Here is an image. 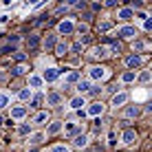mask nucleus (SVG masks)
Segmentation results:
<instances>
[{
	"mask_svg": "<svg viewBox=\"0 0 152 152\" xmlns=\"http://www.w3.org/2000/svg\"><path fill=\"white\" fill-rule=\"evenodd\" d=\"M108 75H110V69H106V66H91L88 69V80L91 82H102Z\"/></svg>",
	"mask_w": 152,
	"mask_h": 152,
	"instance_id": "nucleus-1",
	"label": "nucleus"
},
{
	"mask_svg": "<svg viewBox=\"0 0 152 152\" xmlns=\"http://www.w3.org/2000/svg\"><path fill=\"white\" fill-rule=\"evenodd\" d=\"M73 31H75V22H73V18H64L60 24H57V33H60V35H71Z\"/></svg>",
	"mask_w": 152,
	"mask_h": 152,
	"instance_id": "nucleus-2",
	"label": "nucleus"
},
{
	"mask_svg": "<svg viewBox=\"0 0 152 152\" xmlns=\"http://www.w3.org/2000/svg\"><path fill=\"white\" fill-rule=\"evenodd\" d=\"M62 130H64L66 137H77V134L82 132V124H77V121H69V124L62 126Z\"/></svg>",
	"mask_w": 152,
	"mask_h": 152,
	"instance_id": "nucleus-3",
	"label": "nucleus"
},
{
	"mask_svg": "<svg viewBox=\"0 0 152 152\" xmlns=\"http://www.w3.org/2000/svg\"><path fill=\"white\" fill-rule=\"evenodd\" d=\"M86 115H88V117H102V115H104V104L102 102H93L91 104V106H88L86 108Z\"/></svg>",
	"mask_w": 152,
	"mask_h": 152,
	"instance_id": "nucleus-4",
	"label": "nucleus"
},
{
	"mask_svg": "<svg viewBox=\"0 0 152 152\" xmlns=\"http://www.w3.org/2000/svg\"><path fill=\"white\" fill-rule=\"evenodd\" d=\"M60 69H55V66H49V69L44 71V75H42V82H55L57 77H60Z\"/></svg>",
	"mask_w": 152,
	"mask_h": 152,
	"instance_id": "nucleus-5",
	"label": "nucleus"
},
{
	"mask_svg": "<svg viewBox=\"0 0 152 152\" xmlns=\"http://www.w3.org/2000/svg\"><path fill=\"white\" fill-rule=\"evenodd\" d=\"M128 99H130L128 93H126V91H119V93H115V95H113V106H115V108H119V106H124Z\"/></svg>",
	"mask_w": 152,
	"mask_h": 152,
	"instance_id": "nucleus-6",
	"label": "nucleus"
},
{
	"mask_svg": "<svg viewBox=\"0 0 152 152\" xmlns=\"http://www.w3.org/2000/svg\"><path fill=\"white\" fill-rule=\"evenodd\" d=\"M108 55V49L106 46H93L91 51H88V57H93V60H102V57Z\"/></svg>",
	"mask_w": 152,
	"mask_h": 152,
	"instance_id": "nucleus-7",
	"label": "nucleus"
},
{
	"mask_svg": "<svg viewBox=\"0 0 152 152\" xmlns=\"http://www.w3.org/2000/svg\"><path fill=\"white\" fill-rule=\"evenodd\" d=\"M141 64H143V57H141V55H137V53L126 57V66H128L130 71H132V69H137V66H141Z\"/></svg>",
	"mask_w": 152,
	"mask_h": 152,
	"instance_id": "nucleus-8",
	"label": "nucleus"
},
{
	"mask_svg": "<svg viewBox=\"0 0 152 152\" xmlns=\"http://www.w3.org/2000/svg\"><path fill=\"white\" fill-rule=\"evenodd\" d=\"M91 91H93V82L91 80H80L77 82V93H80L82 97L86 95V93H91Z\"/></svg>",
	"mask_w": 152,
	"mask_h": 152,
	"instance_id": "nucleus-9",
	"label": "nucleus"
},
{
	"mask_svg": "<svg viewBox=\"0 0 152 152\" xmlns=\"http://www.w3.org/2000/svg\"><path fill=\"white\" fill-rule=\"evenodd\" d=\"M119 35H121L124 40H130V38H134V35H137V29L130 27V24H124V27L119 29Z\"/></svg>",
	"mask_w": 152,
	"mask_h": 152,
	"instance_id": "nucleus-10",
	"label": "nucleus"
},
{
	"mask_svg": "<svg viewBox=\"0 0 152 152\" xmlns=\"http://www.w3.org/2000/svg\"><path fill=\"white\" fill-rule=\"evenodd\" d=\"M44 86V82H42V75H29V86L27 88H31V91H35V88H42Z\"/></svg>",
	"mask_w": 152,
	"mask_h": 152,
	"instance_id": "nucleus-11",
	"label": "nucleus"
},
{
	"mask_svg": "<svg viewBox=\"0 0 152 152\" xmlns=\"http://www.w3.org/2000/svg\"><path fill=\"white\" fill-rule=\"evenodd\" d=\"M82 106H86V99H84L82 95H75V97L69 102V108H71V110H80Z\"/></svg>",
	"mask_w": 152,
	"mask_h": 152,
	"instance_id": "nucleus-12",
	"label": "nucleus"
},
{
	"mask_svg": "<svg viewBox=\"0 0 152 152\" xmlns=\"http://www.w3.org/2000/svg\"><path fill=\"white\" fill-rule=\"evenodd\" d=\"M134 141H137V132H134V130H124V134H121V143L130 145V143H134Z\"/></svg>",
	"mask_w": 152,
	"mask_h": 152,
	"instance_id": "nucleus-13",
	"label": "nucleus"
},
{
	"mask_svg": "<svg viewBox=\"0 0 152 152\" xmlns=\"http://www.w3.org/2000/svg\"><path fill=\"white\" fill-rule=\"evenodd\" d=\"M117 18L121 20V22H128L130 18H134V11H132V9H130V7H124V9H119Z\"/></svg>",
	"mask_w": 152,
	"mask_h": 152,
	"instance_id": "nucleus-14",
	"label": "nucleus"
},
{
	"mask_svg": "<svg viewBox=\"0 0 152 152\" xmlns=\"http://www.w3.org/2000/svg\"><path fill=\"white\" fill-rule=\"evenodd\" d=\"M55 44H57L55 33H46V38L42 40V46H44V49H55Z\"/></svg>",
	"mask_w": 152,
	"mask_h": 152,
	"instance_id": "nucleus-15",
	"label": "nucleus"
},
{
	"mask_svg": "<svg viewBox=\"0 0 152 152\" xmlns=\"http://www.w3.org/2000/svg\"><path fill=\"white\" fill-rule=\"evenodd\" d=\"M44 139H46L44 132H31V134H29V143H31V145H38V143H42Z\"/></svg>",
	"mask_w": 152,
	"mask_h": 152,
	"instance_id": "nucleus-16",
	"label": "nucleus"
},
{
	"mask_svg": "<svg viewBox=\"0 0 152 152\" xmlns=\"http://www.w3.org/2000/svg\"><path fill=\"white\" fill-rule=\"evenodd\" d=\"M24 115H27V108L24 106H13L11 108V119H24Z\"/></svg>",
	"mask_w": 152,
	"mask_h": 152,
	"instance_id": "nucleus-17",
	"label": "nucleus"
},
{
	"mask_svg": "<svg viewBox=\"0 0 152 152\" xmlns=\"http://www.w3.org/2000/svg\"><path fill=\"white\" fill-rule=\"evenodd\" d=\"M62 126H64L62 121H51V124H49V128H46V132H44V134H57V132H62Z\"/></svg>",
	"mask_w": 152,
	"mask_h": 152,
	"instance_id": "nucleus-18",
	"label": "nucleus"
},
{
	"mask_svg": "<svg viewBox=\"0 0 152 152\" xmlns=\"http://www.w3.org/2000/svg\"><path fill=\"white\" fill-rule=\"evenodd\" d=\"M46 104H49V106H60L62 104V95L60 93H51V95L46 97Z\"/></svg>",
	"mask_w": 152,
	"mask_h": 152,
	"instance_id": "nucleus-19",
	"label": "nucleus"
},
{
	"mask_svg": "<svg viewBox=\"0 0 152 152\" xmlns=\"http://www.w3.org/2000/svg\"><path fill=\"white\" fill-rule=\"evenodd\" d=\"M73 143H75V148H86L88 145V134H77Z\"/></svg>",
	"mask_w": 152,
	"mask_h": 152,
	"instance_id": "nucleus-20",
	"label": "nucleus"
},
{
	"mask_svg": "<svg viewBox=\"0 0 152 152\" xmlns=\"http://www.w3.org/2000/svg\"><path fill=\"white\" fill-rule=\"evenodd\" d=\"M31 97H33V91H31V88H22V91L18 93L20 102H31Z\"/></svg>",
	"mask_w": 152,
	"mask_h": 152,
	"instance_id": "nucleus-21",
	"label": "nucleus"
},
{
	"mask_svg": "<svg viewBox=\"0 0 152 152\" xmlns=\"http://www.w3.org/2000/svg\"><path fill=\"white\" fill-rule=\"evenodd\" d=\"M134 80H137V73H134V71L121 73V84H130V82H134Z\"/></svg>",
	"mask_w": 152,
	"mask_h": 152,
	"instance_id": "nucleus-22",
	"label": "nucleus"
},
{
	"mask_svg": "<svg viewBox=\"0 0 152 152\" xmlns=\"http://www.w3.org/2000/svg\"><path fill=\"white\" fill-rule=\"evenodd\" d=\"M66 53H69V44H66V42H57V44H55V55H66Z\"/></svg>",
	"mask_w": 152,
	"mask_h": 152,
	"instance_id": "nucleus-23",
	"label": "nucleus"
},
{
	"mask_svg": "<svg viewBox=\"0 0 152 152\" xmlns=\"http://www.w3.org/2000/svg\"><path fill=\"white\" fill-rule=\"evenodd\" d=\"M124 115H126L128 119H132V117H139V106H137V104H134V106H128Z\"/></svg>",
	"mask_w": 152,
	"mask_h": 152,
	"instance_id": "nucleus-24",
	"label": "nucleus"
},
{
	"mask_svg": "<svg viewBox=\"0 0 152 152\" xmlns=\"http://www.w3.org/2000/svg\"><path fill=\"white\" fill-rule=\"evenodd\" d=\"M46 121H49V113H38V115L33 117V124H35V126H40V124H46Z\"/></svg>",
	"mask_w": 152,
	"mask_h": 152,
	"instance_id": "nucleus-25",
	"label": "nucleus"
},
{
	"mask_svg": "<svg viewBox=\"0 0 152 152\" xmlns=\"http://www.w3.org/2000/svg\"><path fill=\"white\" fill-rule=\"evenodd\" d=\"M27 46H29V49H38V46H40V38H38V35H29Z\"/></svg>",
	"mask_w": 152,
	"mask_h": 152,
	"instance_id": "nucleus-26",
	"label": "nucleus"
},
{
	"mask_svg": "<svg viewBox=\"0 0 152 152\" xmlns=\"http://www.w3.org/2000/svg\"><path fill=\"white\" fill-rule=\"evenodd\" d=\"M49 152H71V148H69V145H64V143H55V145H51Z\"/></svg>",
	"mask_w": 152,
	"mask_h": 152,
	"instance_id": "nucleus-27",
	"label": "nucleus"
},
{
	"mask_svg": "<svg viewBox=\"0 0 152 152\" xmlns=\"http://www.w3.org/2000/svg\"><path fill=\"white\" fill-rule=\"evenodd\" d=\"M66 82H69V84L80 82V73H77V71H69V73H66Z\"/></svg>",
	"mask_w": 152,
	"mask_h": 152,
	"instance_id": "nucleus-28",
	"label": "nucleus"
},
{
	"mask_svg": "<svg viewBox=\"0 0 152 152\" xmlns=\"http://www.w3.org/2000/svg\"><path fill=\"white\" fill-rule=\"evenodd\" d=\"M150 77H152V73H150V71H143V73H139V75H137V80H139L141 84H148Z\"/></svg>",
	"mask_w": 152,
	"mask_h": 152,
	"instance_id": "nucleus-29",
	"label": "nucleus"
},
{
	"mask_svg": "<svg viewBox=\"0 0 152 152\" xmlns=\"http://www.w3.org/2000/svg\"><path fill=\"white\" fill-rule=\"evenodd\" d=\"M18 134H31V126L29 124H22V126H18Z\"/></svg>",
	"mask_w": 152,
	"mask_h": 152,
	"instance_id": "nucleus-30",
	"label": "nucleus"
},
{
	"mask_svg": "<svg viewBox=\"0 0 152 152\" xmlns=\"http://www.w3.org/2000/svg\"><path fill=\"white\" fill-rule=\"evenodd\" d=\"M132 49H134V51H145V49H148V44H145V42H141V40H134Z\"/></svg>",
	"mask_w": 152,
	"mask_h": 152,
	"instance_id": "nucleus-31",
	"label": "nucleus"
},
{
	"mask_svg": "<svg viewBox=\"0 0 152 152\" xmlns=\"http://www.w3.org/2000/svg\"><path fill=\"white\" fill-rule=\"evenodd\" d=\"M27 71H29V69H27V64H18V66L13 69V75H24Z\"/></svg>",
	"mask_w": 152,
	"mask_h": 152,
	"instance_id": "nucleus-32",
	"label": "nucleus"
},
{
	"mask_svg": "<svg viewBox=\"0 0 152 152\" xmlns=\"http://www.w3.org/2000/svg\"><path fill=\"white\" fill-rule=\"evenodd\" d=\"M7 104H9V95L0 93V110H2V108H7Z\"/></svg>",
	"mask_w": 152,
	"mask_h": 152,
	"instance_id": "nucleus-33",
	"label": "nucleus"
},
{
	"mask_svg": "<svg viewBox=\"0 0 152 152\" xmlns=\"http://www.w3.org/2000/svg\"><path fill=\"white\" fill-rule=\"evenodd\" d=\"M110 27H113L110 20H104V22H99V31H110Z\"/></svg>",
	"mask_w": 152,
	"mask_h": 152,
	"instance_id": "nucleus-34",
	"label": "nucleus"
},
{
	"mask_svg": "<svg viewBox=\"0 0 152 152\" xmlns=\"http://www.w3.org/2000/svg\"><path fill=\"white\" fill-rule=\"evenodd\" d=\"M150 29H152V20L145 18V20H143V31H150Z\"/></svg>",
	"mask_w": 152,
	"mask_h": 152,
	"instance_id": "nucleus-35",
	"label": "nucleus"
},
{
	"mask_svg": "<svg viewBox=\"0 0 152 152\" xmlns=\"http://www.w3.org/2000/svg\"><path fill=\"white\" fill-rule=\"evenodd\" d=\"M115 139H117V134H115V132H108V143H110V145H115V143H117Z\"/></svg>",
	"mask_w": 152,
	"mask_h": 152,
	"instance_id": "nucleus-36",
	"label": "nucleus"
},
{
	"mask_svg": "<svg viewBox=\"0 0 152 152\" xmlns=\"http://www.w3.org/2000/svg\"><path fill=\"white\" fill-rule=\"evenodd\" d=\"M31 102H33V106H38V104H42V95H35V97H31Z\"/></svg>",
	"mask_w": 152,
	"mask_h": 152,
	"instance_id": "nucleus-37",
	"label": "nucleus"
},
{
	"mask_svg": "<svg viewBox=\"0 0 152 152\" xmlns=\"http://www.w3.org/2000/svg\"><path fill=\"white\" fill-rule=\"evenodd\" d=\"M137 18H139V20H145V18H148V13H143V11H139V13H137Z\"/></svg>",
	"mask_w": 152,
	"mask_h": 152,
	"instance_id": "nucleus-38",
	"label": "nucleus"
},
{
	"mask_svg": "<svg viewBox=\"0 0 152 152\" xmlns=\"http://www.w3.org/2000/svg\"><path fill=\"white\" fill-rule=\"evenodd\" d=\"M2 121H4V119H2V115H0V126H2Z\"/></svg>",
	"mask_w": 152,
	"mask_h": 152,
	"instance_id": "nucleus-39",
	"label": "nucleus"
},
{
	"mask_svg": "<svg viewBox=\"0 0 152 152\" xmlns=\"http://www.w3.org/2000/svg\"><path fill=\"white\" fill-rule=\"evenodd\" d=\"M29 152H38V150H35V148H31V150H29Z\"/></svg>",
	"mask_w": 152,
	"mask_h": 152,
	"instance_id": "nucleus-40",
	"label": "nucleus"
}]
</instances>
